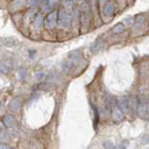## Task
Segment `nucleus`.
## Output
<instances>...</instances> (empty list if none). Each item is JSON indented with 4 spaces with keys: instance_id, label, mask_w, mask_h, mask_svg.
I'll list each match as a JSON object with an SVG mask.
<instances>
[{
    "instance_id": "nucleus-1",
    "label": "nucleus",
    "mask_w": 149,
    "mask_h": 149,
    "mask_svg": "<svg viewBox=\"0 0 149 149\" xmlns=\"http://www.w3.org/2000/svg\"><path fill=\"white\" fill-rule=\"evenodd\" d=\"M57 17H58V25L61 28H68L70 25V16L65 9L63 8L60 9L57 13Z\"/></svg>"
},
{
    "instance_id": "nucleus-2",
    "label": "nucleus",
    "mask_w": 149,
    "mask_h": 149,
    "mask_svg": "<svg viewBox=\"0 0 149 149\" xmlns=\"http://www.w3.org/2000/svg\"><path fill=\"white\" fill-rule=\"evenodd\" d=\"M138 112L141 117H148L149 116V104L146 99H141L138 104Z\"/></svg>"
},
{
    "instance_id": "nucleus-3",
    "label": "nucleus",
    "mask_w": 149,
    "mask_h": 149,
    "mask_svg": "<svg viewBox=\"0 0 149 149\" xmlns=\"http://www.w3.org/2000/svg\"><path fill=\"white\" fill-rule=\"evenodd\" d=\"M56 16H57V14H56L55 12H52L51 14H48L47 15V17L45 19V26L47 28V29H53L54 26H55L56 24Z\"/></svg>"
},
{
    "instance_id": "nucleus-4",
    "label": "nucleus",
    "mask_w": 149,
    "mask_h": 149,
    "mask_svg": "<svg viewBox=\"0 0 149 149\" xmlns=\"http://www.w3.org/2000/svg\"><path fill=\"white\" fill-rule=\"evenodd\" d=\"M118 107L120 108V110L125 113H127L130 110V102L129 99L126 96H119L118 97Z\"/></svg>"
},
{
    "instance_id": "nucleus-5",
    "label": "nucleus",
    "mask_w": 149,
    "mask_h": 149,
    "mask_svg": "<svg viewBox=\"0 0 149 149\" xmlns=\"http://www.w3.org/2000/svg\"><path fill=\"white\" fill-rule=\"evenodd\" d=\"M21 106H22V100H21V97H19V96L12 99L10 102H9V104H8L9 109L12 111H19V109H21Z\"/></svg>"
},
{
    "instance_id": "nucleus-6",
    "label": "nucleus",
    "mask_w": 149,
    "mask_h": 149,
    "mask_svg": "<svg viewBox=\"0 0 149 149\" xmlns=\"http://www.w3.org/2000/svg\"><path fill=\"white\" fill-rule=\"evenodd\" d=\"M111 115H112V119H113V122H116V123L122 122L123 118H124V113H123V111L120 110V108H117V107H113V108H112Z\"/></svg>"
},
{
    "instance_id": "nucleus-7",
    "label": "nucleus",
    "mask_w": 149,
    "mask_h": 149,
    "mask_svg": "<svg viewBox=\"0 0 149 149\" xmlns=\"http://www.w3.org/2000/svg\"><path fill=\"white\" fill-rule=\"evenodd\" d=\"M2 123H3L7 127H15V125H16V120H15V118H14L13 116H9V115H6V116L3 117Z\"/></svg>"
},
{
    "instance_id": "nucleus-8",
    "label": "nucleus",
    "mask_w": 149,
    "mask_h": 149,
    "mask_svg": "<svg viewBox=\"0 0 149 149\" xmlns=\"http://www.w3.org/2000/svg\"><path fill=\"white\" fill-rule=\"evenodd\" d=\"M113 12H115V7H113L112 3H107V5L104 6V8H103V13H104L106 16H109V17L112 16Z\"/></svg>"
},
{
    "instance_id": "nucleus-9",
    "label": "nucleus",
    "mask_w": 149,
    "mask_h": 149,
    "mask_svg": "<svg viewBox=\"0 0 149 149\" xmlns=\"http://www.w3.org/2000/svg\"><path fill=\"white\" fill-rule=\"evenodd\" d=\"M125 30V26H124V24L123 23H118V24H116L113 28H112V33H115V35H119V33H122L123 31Z\"/></svg>"
},
{
    "instance_id": "nucleus-10",
    "label": "nucleus",
    "mask_w": 149,
    "mask_h": 149,
    "mask_svg": "<svg viewBox=\"0 0 149 149\" xmlns=\"http://www.w3.org/2000/svg\"><path fill=\"white\" fill-rule=\"evenodd\" d=\"M42 14H38L37 17L35 19V26H36V29L37 30H40L41 29V26H42Z\"/></svg>"
},
{
    "instance_id": "nucleus-11",
    "label": "nucleus",
    "mask_w": 149,
    "mask_h": 149,
    "mask_svg": "<svg viewBox=\"0 0 149 149\" xmlns=\"http://www.w3.org/2000/svg\"><path fill=\"white\" fill-rule=\"evenodd\" d=\"M143 22H145V17H143V16H141V15H139V16H136V19H135L134 26H135V28H138V29H140V28L143 25Z\"/></svg>"
},
{
    "instance_id": "nucleus-12",
    "label": "nucleus",
    "mask_w": 149,
    "mask_h": 149,
    "mask_svg": "<svg viewBox=\"0 0 149 149\" xmlns=\"http://www.w3.org/2000/svg\"><path fill=\"white\" fill-rule=\"evenodd\" d=\"M79 55H80V53H79V51H74V52H71L70 54H69V57H70V60L71 61H78L79 60Z\"/></svg>"
},
{
    "instance_id": "nucleus-13",
    "label": "nucleus",
    "mask_w": 149,
    "mask_h": 149,
    "mask_svg": "<svg viewBox=\"0 0 149 149\" xmlns=\"http://www.w3.org/2000/svg\"><path fill=\"white\" fill-rule=\"evenodd\" d=\"M64 6H65V8L68 9V10H72V7H74V2H72V0H64Z\"/></svg>"
},
{
    "instance_id": "nucleus-14",
    "label": "nucleus",
    "mask_w": 149,
    "mask_h": 149,
    "mask_svg": "<svg viewBox=\"0 0 149 149\" xmlns=\"http://www.w3.org/2000/svg\"><path fill=\"white\" fill-rule=\"evenodd\" d=\"M103 147L107 149H112L115 148V146H113V143H112L111 141H106L104 143H103Z\"/></svg>"
},
{
    "instance_id": "nucleus-15",
    "label": "nucleus",
    "mask_w": 149,
    "mask_h": 149,
    "mask_svg": "<svg viewBox=\"0 0 149 149\" xmlns=\"http://www.w3.org/2000/svg\"><path fill=\"white\" fill-rule=\"evenodd\" d=\"M3 44L7 45V46H13V45L16 44V41H14V39H5V42Z\"/></svg>"
},
{
    "instance_id": "nucleus-16",
    "label": "nucleus",
    "mask_w": 149,
    "mask_h": 149,
    "mask_svg": "<svg viewBox=\"0 0 149 149\" xmlns=\"http://www.w3.org/2000/svg\"><path fill=\"white\" fill-rule=\"evenodd\" d=\"M28 3H29V6H31V7H32V6H36L38 3V0H29Z\"/></svg>"
},
{
    "instance_id": "nucleus-17",
    "label": "nucleus",
    "mask_w": 149,
    "mask_h": 149,
    "mask_svg": "<svg viewBox=\"0 0 149 149\" xmlns=\"http://www.w3.org/2000/svg\"><path fill=\"white\" fill-rule=\"evenodd\" d=\"M19 76H21V79H23V78L25 77V70H24V69H21V71H19Z\"/></svg>"
},
{
    "instance_id": "nucleus-18",
    "label": "nucleus",
    "mask_w": 149,
    "mask_h": 149,
    "mask_svg": "<svg viewBox=\"0 0 149 149\" xmlns=\"http://www.w3.org/2000/svg\"><path fill=\"white\" fill-rule=\"evenodd\" d=\"M0 149H9V147H8L7 145H5V143L2 142V143L0 145Z\"/></svg>"
}]
</instances>
